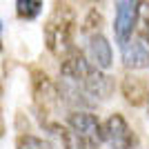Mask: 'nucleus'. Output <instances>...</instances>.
<instances>
[{"mask_svg":"<svg viewBox=\"0 0 149 149\" xmlns=\"http://www.w3.org/2000/svg\"><path fill=\"white\" fill-rule=\"evenodd\" d=\"M76 33V13L69 5H58L45 25V45L56 58L67 56L74 49Z\"/></svg>","mask_w":149,"mask_h":149,"instance_id":"f257e3e1","label":"nucleus"},{"mask_svg":"<svg viewBox=\"0 0 149 149\" xmlns=\"http://www.w3.org/2000/svg\"><path fill=\"white\" fill-rule=\"evenodd\" d=\"M145 0H116L113 13V38L116 45H127L134 38V29H138V18Z\"/></svg>","mask_w":149,"mask_h":149,"instance_id":"f03ea898","label":"nucleus"},{"mask_svg":"<svg viewBox=\"0 0 149 149\" xmlns=\"http://www.w3.org/2000/svg\"><path fill=\"white\" fill-rule=\"evenodd\" d=\"M102 143L109 149H134L138 140L123 113H109L102 123Z\"/></svg>","mask_w":149,"mask_h":149,"instance_id":"7ed1b4c3","label":"nucleus"},{"mask_svg":"<svg viewBox=\"0 0 149 149\" xmlns=\"http://www.w3.org/2000/svg\"><path fill=\"white\" fill-rule=\"evenodd\" d=\"M67 125L76 136H80L89 147L98 149L102 145V123L93 116L89 109H76L69 111L67 116Z\"/></svg>","mask_w":149,"mask_h":149,"instance_id":"20e7f679","label":"nucleus"},{"mask_svg":"<svg viewBox=\"0 0 149 149\" xmlns=\"http://www.w3.org/2000/svg\"><path fill=\"white\" fill-rule=\"evenodd\" d=\"M78 82L85 87V91L89 93V98H91L93 102L109 100V98H111V93H113V89H116L113 78L105 74V69H98V67H93L91 71H89L82 80H78Z\"/></svg>","mask_w":149,"mask_h":149,"instance_id":"39448f33","label":"nucleus"},{"mask_svg":"<svg viewBox=\"0 0 149 149\" xmlns=\"http://www.w3.org/2000/svg\"><path fill=\"white\" fill-rule=\"evenodd\" d=\"M93 67H96V65L89 60V56L82 54L78 47H74L67 56L60 58V76L71 78V80H82Z\"/></svg>","mask_w":149,"mask_h":149,"instance_id":"423d86ee","label":"nucleus"},{"mask_svg":"<svg viewBox=\"0 0 149 149\" xmlns=\"http://www.w3.org/2000/svg\"><path fill=\"white\" fill-rule=\"evenodd\" d=\"M87 56L89 60L96 65L98 69H109L113 62V54H111V45L105 38L102 31H91L87 36Z\"/></svg>","mask_w":149,"mask_h":149,"instance_id":"0eeeda50","label":"nucleus"},{"mask_svg":"<svg viewBox=\"0 0 149 149\" xmlns=\"http://www.w3.org/2000/svg\"><path fill=\"white\" fill-rule=\"evenodd\" d=\"M120 51H123V65L129 71L149 69V45L143 38H131L127 45L120 47Z\"/></svg>","mask_w":149,"mask_h":149,"instance_id":"6e6552de","label":"nucleus"},{"mask_svg":"<svg viewBox=\"0 0 149 149\" xmlns=\"http://www.w3.org/2000/svg\"><path fill=\"white\" fill-rule=\"evenodd\" d=\"M120 89H123V96L127 98L129 105H143V102H147L149 89H147V85H145L140 78H134L131 74L125 76Z\"/></svg>","mask_w":149,"mask_h":149,"instance_id":"1a4fd4ad","label":"nucleus"},{"mask_svg":"<svg viewBox=\"0 0 149 149\" xmlns=\"http://www.w3.org/2000/svg\"><path fill=\"white\" fill-rule=\"evenodd\" d=\"M42 0H16V13L22 20H36L42 11Z\"/></svg>","mask_w":149,"mask_h":149,"instance_id":"9d476101","label":"nucleus"},{"mask_svg":"<svg viewBox=\"0 0 149 149\" xmlns=\"http://www.w3.org/2000/svg\"><path fill=\"white\" fill-rule=\"evenodd\" d=\"M16 149H58L51 140H45V138H38L33 134H22L16 140Z\"/></svg>","mask_w":149,"mask_h":149,"instance_id":"9b49d317","label":"nucleus"},{"mask_svg":"<svg viewBox=\"0 0 149 149\" xmlns=\"http://www.w3.org/2000/svg\"><path fill=\"white\" fill-rule=\"evenodd\" d=\"M138 36L149 45V0H145L143 9H140V18H138Z\"/></svg>","mask_w":149,"mask_h":149,"instance_id":"f8f14e48","label":"nucleus"},{"mask_svg":"<svg viewBox=\"0 0 149 149\" xmlns=\"http://www.w3.org/2000/svg\"><path fill=\"white\" fill-rule=\"evenodd\" d=\"M145 105H147V111H149V96H147V102H145Z\"/></svg>","mask_w":149,"mask_h":149,"instance_id":"ddd939ff","label":"nucleus"},{"mask_svg":"<svg viewBox=\"0 0 149 149\" xmlns=\"http://www.w3.org/2000/svg\"><path fill=\"white\" fill-rule=\"evenodd\" d=\"M91 2H98V0H91Z\"/></svg>","mask_w":149,"mask_h":149,"instance_id":"4468645a","label":"nucleus"}]
</instances>
